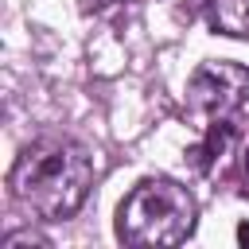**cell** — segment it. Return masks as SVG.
<instances>
[{"label":"cell","mask_w":249,"mask_h":249,"mask_svg":"<svg viewBox=\"0 0 249 249\" xmlns=\"http://www.w3.org/2000/svg\"><path fill=\"white\" fill-rule=\"evenodd\" d=\"M12 198L27 206L43 222H66L82 210L93 187V160L86 144L70 136H39L31 140L12 171H8Z\"/></svg>","instance_id":"obj_1"},{"label":"cell","mask_w":249,"mask_h":249,"mask_svg":"<svg viewBox=\"0 0 249 249\" xmlns=\"http://www.w3.org/2000/svg\"><path fill=\"white\" fill-rule=\"evenodd\" d=\"M198 206L175 179H144L117 206V237L124 245H183L195 233Z\"/></svg>","instance_id":"obj_2"},{"label":"cell","mask_w":249,"mask_h":249,"mask_svg":"<svg viewBox=\"0 0 249 249\" xmlns=\"http://www.w3.org/2000/svg\"><path fill=\"white\" fill-rule=\"evenodd\" d=\"M249 101V66L241 62H202L187 78V109L198 117H230Z\"/></svg>","instance_id":"obj_3"},{"label":"cell","mask_w":249,"mask_h":249,"mask_svg":"<svg viewBox=\"0 0 249 249\" xmlns=\"http://www.w3.org/2000/svg\"><path fill=\"white\" fill-rule=\"evenodd\" d=\"M233 136H237V124L233 121H226V117H218V121H210L206 124V136L187 152V160H191V167L198 171V175H206L226 152H230V144H233Z\"/></svg>","instance_id":"obj_4"},{"label":"cell","mask_w":249,"mask_h":249,"mask_svg":"<svg viewBox=\"0 0 249 249\" xmlns=\"http://www.w3.org/2000/svg\"><path fill=\"white\" fill-rule=\"evenodd\" d=\"M210 27L230 39H249V0H206Z\"/></svg>","instance_id":"obj_5"},{"label":"cell","mask_w":249,"mask_h":249,"mask_svg":"<svg viewBox=\"0 0 249 249\" xmlns=\"http://www.w3.org/2000/svg\"><path fill=\"white\" fill-rule=\"evenodd\" d=\"M19 245H39V249H47L51 241H47L43 233H35V230H16V233H8V237L0 241V249H19Z\"/></svg>","instance_id":"obj_6"},{"label":"cell","mask_w":249,"mask_h":249,"mask_svg":"<svg viewBox=\"0 0 249 249\" xmlns=\"http://www.w3.org/2000/svg\"><path fill=\"white\" fill-rule=\"evenodd\" d=\"M117 4H124V0H82V12H86V16H105V12H113Z\"/></svg>","instance_id":"obj_7"},{"label":"cell","mask_w":249,"mask_h":249,"mask_svg":"<svg viewBox=\"0 0 249 249\" xmlns=\"http://www.w3.org/2000/svg\"><path fill=\"white\" fill-rule=\"evenodd\" d=\"M241 198H249V148L241 152Z\"/></svg>","instance_id":"obj_8"},{"label":"cell","mask_w":249,"mask_h":249,"mask_svg":"<svg viewBox=\"0 0 249 249\" xmlns=\"http://www.w3.org/2000/svg\"><path fill=\"white\" fill-rule=\"evenodd\" d=\"M237 241H241V245H249V222H241V226H237Z\"/></svg>","instance_id":"obj_9"}]
</instances>
